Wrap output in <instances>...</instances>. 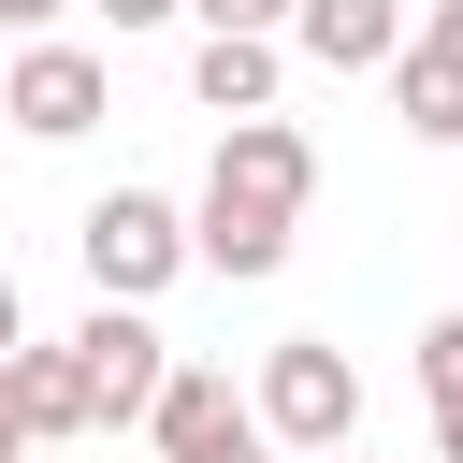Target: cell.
Masks as SVG:
<instances>
[{"instance_id": "cell-1", "label": "cell", "mask_w": 463, "mask_h": 463, "mask_svg": "<svg viewBox=\"0 0 463 463\" xmlns=\"http://www.w3.org/2000/svg\"><path fill=\"white\" fill-rule=\"evenodd\" d=\"M246 420H260L275 449H362V376H347V347H333V333H275Z\"/></svg>"}, {"instance_id": "cell-2", "label": "cell", "mask_w": 463, "mask_h": 463, "mask_svg": "<svg viewBox=\"0 0 463 463\" xmlns=\"http://www.w3.org/2000/svg\"><path fill=\"white\" fill-rule=\"evenodd\" d=\"M72 260H87L101 304H159V289L188 275V217H174L159 188H101V203L72 217Z\"/></svg>"}, {"instance_id": "cell-3", "label": "cell", "mask_w": 463, "mask_h": 463, "mask_svg": "<svg viewBox=\"0 0 463 463\" xmlns=\"http://www.w3.org/2000/svg\"><path fill=\"white\" fill-rule=\"evenodd\" d=\"M58 347H72V376H87V434H130V420H145V391L174 376V333H159L145 304H87Z\"/></svg>"}, {"instance_id": "cell-4", "label": "cell", "mask_w": 463, "mask_h": 463, "mask_svg": "<svg viewBox=\"0 0 463 463\" xmlns=\"http://www.w3.org/2000/svg\"><path fill=\"white\" fill-rule=\"evenodd\" d=\"M0 116H14L29 145H87V130L116 116V72H101L87 43H58V29H29V58L0 72Z\"/></svg>"}, {"instance_id": "cell-5", "label": "cell", "mask_w": 463, "mask_h": 463, "mask_svg": "<svg viewBox=\"0 0 463 463\" xmlns=\"http://www.w3.org/2000/svg\"><path fill=\"white\" fill-rule=\"evenodd\" d=\"M203 188H246V203L304 217V203H318V145H304L275 101H260V116H217V174H203Z\"/></svg>"}, {"instance_id": "cell-6", "label": "cell", "mask_w": 463, "mask_h": 463, "mask_svg": "<svg viewBox=\"0 0 463 463\" xmlns=\"http://www.w3.org/2000/svg\"><path fill=\"white\" fill-rule=\"evenodd\" d=\"M289 43L318 72H391L405 58V0H289Z\"/></svg>"}, {"instance_id": "cell-7", "label": "cell", "mask_w": 463, "mask_h": 463, "mask_svg": "<svg viewBox=\"0 0 463 463\" xmlns=\"http://www.w3.org/2000/svg\"><path fill=\"white\" fill-rule=\"evenodd\" d=\"M0 405L29 420V449H72V434H87V376H72V347H29V333H14V347H0Z\"/></svg>"}, {"instance_id": "cell-8", "label": "cell", "mask_w": 463, "mask_h": 463, "mask_svg": "<svg viewBox=\"0 0 463 463\" xmlns=\"http://www.w3.org/2000/svg\"><path fill=\"white\" fill-rule=\"evenodd\" d=\"M145 434H159V463H188V449H217V434H246V391H232L217 362H174V376L145 391Z\"/></svg>"}, {"instance_id": "cell-9", "label": "cell", "mask_w": 463, "mask_h": 463, "mask_svg": "<svg viewBox=\"0 0 463 463\" xmlns=\"http://www.w3.org/2000/svg\"><path fill=\"white\" fill-rule=\"evenodd\" d=\"M188 260H203V275H275V260H289V217H275V203H246V188H203Z\"/></svg>"}, {"instance_id": "cell-10", "label": "cell", "mask_w": 463, "mask_h": 463, "mask_svg": "<svg viewBox=\"0 0 463 463\" xmlns=\"http://www.w3.org/2000/svg\"><path fill=\"white\" fill-rule=\"evenodd\" d=\"M188 101H203V116H260V101H275V29H203Z\"/></svg>"}, {"instance_id": "cell-11", "label": "cell", "mask_w": 463, "mask_h": 463, "mask_svg": "<svg viewBox=\"0 0 463 463\" xmlns=\"http://www.w3.org/2000/svg\"><path fill=\"white\" fill-rule=\"evenodd\" d=\"M391 101H405V130H420V145H463V43L405 29V58H391Z\"/></svg>"}, {"instance_id": "cell-12", "label": "cell", "mask_w": 463, "mask_h": 463, "mask_svg": "<svg viewBox=\"0 0 463 463\" xmlns=\"http://www.w3.org/2000/svg\"><path fill=\"white\" fill-rule=\"evenodd\" d=\"M449 391H463V304L420 333V405H449Z\"/></svg>"}, {"instance_id": "cell-13", "label": "cell", "mask_w": 463, "mask_h": 463, "mask_svg": "<svg viewBox=\"0 0 463 463\" xmlns=\"http://www.w3.org/2000/svg\"><path fill=\"white\" fill-rule=\"evenodd\" d=\"M203 29H289V0H188Z\"/></svg>"}, {"instance_id": "cell-14", "label": "cell", "mask_w": 463, "mask_h": 463, "mask_svg": "<svg viewBox=\"0 0 463 463\" xmlns=\"http://www.w3.org/2000/svg\"><path fill=\"white\" fill-rule=\"evenodd\" d=\"M101 29H159V14H188V0H87Z\"/></svg>"}, {"instance_id": "cell-15", "label": "cell", "mask_w": 463, "mask_h": 463, "mask_svg": "<svg viewBox=\"0 0 463 463\" xmlns=\"http://www.w3.org/2000/svg\"><path fill=\"white\" fill-rule=\"evenodd\" d=\"M58 14H72V0H0V29H58Z\"/></svg>"}, {"instance_id": "cell-16", "label": "cell", "mask_w": 463, "mask_h": 463, "mask_svg": "<svg viewBox=\"0 0 463 463\" xmlns=\"http://www.w3.org/2000/svg\"><path fill=\"white\" fill-rule=\"evenodd\" d=\"M188 463H260V420H246V434H217V449H188Z\"/></svg>"}, {"instance_id": "cell-17", "label": "cell", "mask_w": 463, "mask_h": 463, "mask_svg": "<svg viewBox=\"0 0 463 463\" xmlns=\"http://www.w3.org/2000/svg\"><path fill=\"white\" fill-rule=\"evenodd\" d=\"M434 449H449V463H463V391H449V405H434Z\"/></svg>"}, {"instance_id": "cell-18", "label": "cell", "mask_w": 463, "mask_h": 463, "mask_svg": "<svg viewBox=\"0 0 463 463\" xmlns=\"http://www.w3.org/2000/svg\"><path fill=\"white\" fill-rule=\"evenodd\" d=\"M14 333H29V304H14V275H0V347H14Z\"/></svg>"}, {"instance_id": "cell-19", "label": "cell", "mask_w": 463, "mask_h": 463, "mask_svg": "<svg viewBox=\"0 0 463 463\" xmlns=\"http://www.w3.org/2000/svg\"><path fill=\"white\" fill-rule=\"evenodd\" d=\"M14 449H29V420H14V405H0V463H14Z\"/></svg>"}, {"instance_id": "cell-20", "label": "cell", "mask_w": 463, "mask_h": 463, "mask_svg": "<svg viewBox=\"0 0 463 463\" xmlns=\"http://www.w3.org/2000/svg\"><path fill=\"white\" fill-rule=\"evenodd\" d=\"M289 463H362V449H289Z\"/></svg>"}, {"instance_id": "cell-21", "label": "cell", "mask_w": 463, "mask_h": 463, "mask_svg": "<svg viewBox=\"0 0 463 463\" xmlns=\"http://www.w3.org/2000/svg\"><path fill=\"white\" fill-rule=\"evenodd\" d=\"M14 463H72V449H14Z\"/></svg>"}]
</instances>
